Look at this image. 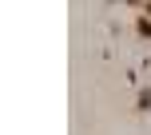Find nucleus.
<instances>
[{
	"instance_id": "obj_2",
	"label": "nucleus",
	"mask_w": 151,
	"mask_h": 135,
	"mask_svg": "<svg viewBox=\"0 0 151 135\" xmlns=\"http://www.w3.org/2000/svg\"><path fill=\"white\" fill-rule=\"evenodd\" d=\"M143 8H147V16H151V0H147V4H143Z\"/></svg>"
},
{
	"instance_id": "obj_3",
	"label": "nucleus",
	"mask_w": 151,
	"mask_h": 135,
	"mask_svg": "<svg viewBox=\"0 0 151 135\" xmlns=\"http://www.w3.org/2000/svg\"><path fill=\"white\" fill-rule=\"evenodd\" d=\"M127 4H135V0H127Z\"/></svg>"
},
{
	"instance_id": "obj_1",
	"label": "nucleus",
	"mask_w": 151,
	"mask_h": 135,
	"mask_svg": "<svg viewBox=\"0 0 151 135\" xmlns=\"http://www.w3.org/2000/svg\"><path fill=\"white\" fill-rule=\"evenodd\" d=\"M135 32H139V36H143V40L151 36V16H139V24H135Z\"/></svg>"
}]
</instances>
